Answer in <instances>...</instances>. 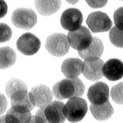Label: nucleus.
<instances>
[{
  "mask_svg": "<svg viewBox=\"0 0 123 123\" xmlns=\"http://www.w3.org/2000/svg\"><path fill=\"white\" fill-rule=\"evenodd\" d=\"M84 84L77 78L64 79L53 87V94L59 99H68L82 96L84 92Z\"/></svg>",
  "mask_w": 123,
  "mask_h": 123,
  "instance_id": "1",
  "label": "nucleus"
},
{
  "mask_svg": "<svg viewBox=\"0 0 123 123\" xmlns=\"http://www.w3.org/2000/svg\"><path fill=\"white\" fill-rule=\"evenodd\" d=\"M87 105L85 100L76 97L71 98L63 105V114L70 122H78L84 118L87 112Z\"/></svg>",
  "mask_w": 123,
  "mask_h": 123,
  "instance_id": "2",
  "label": "nucleus"
},
{
  "mask_svg": "<svg viewBox=\"0 0 123 123\" xmlns=\"http://www.w3.org/2000/svg\"><path fill=\"white\" fill-rule=\"evenodd\" d=\"M46 48L52 55L56 57L65 55L70 49L67 37L62 33L52 34L46 40Z\"/></svg>",
  "mask_w": 123,
  "mask_h": 123,
  "instance_id": "3",
  "label": "nucleus"
},
{
  "mask_svg": "<svg viewBox=\"0 0 123 123\" xmlns=\"http://www.w3.org/2000/svg\"><path fill=\"white\" fill-rule=\"evenodd\" d=\"M11 20L12 24L17 28L29 30L37 24V16L33 10L27 8H18L13 12Z\"/></svg>",
  "mask_w": 123,
  "mask_h": 123,
  "instance_id": "4",
  "label": "nucleus"
},
{
  "mask_svg": "<svg viewBox=\"0 0 123 123\" xmlns=\"http://www.w3.org/2000/svg\"><path fill=\"white\" fill-rule=\"evenodd\" d=\"M68 40L70 46L78 50L85 49L92 42L91 32L85 27H80L75 30L71 31L68 34Z\"/></svg>",
  "mask_w": 123,
  "mask_h": 123,
  "instance_id": "5",
  "label": "nucleus"
},
{
  "mask_svg": "<svg viewBox=\"0 0 123 123\" xmlns=\"http://www.w3.org/2000/svg\"><path fill=\"white\" fill-rule=\"evenodd\" d=\"M86 23L90 30L94 33L106 32L112 26V21L110 17L102 12H94L90 14Z\"/></svg>",
  "mask_w": 123,
  "mask_h": 123,
  "instance_id": "6",
  "label": "nucleus"
},
{
  "mask_svg": "<svg viewBox=\"0 0 123 123\" xmlns=\"http://www.w3.org/2000/svg\"><path fill=\"white\" fill-rule=\"evenodd\" d=\"M30 100L35 106L43 108L51 102L53 95L49 87L44 85L34 87L28 93Z\"/></svg>",
  "mask_w": 123,
  "mask_h": 123,
  "instance_id": "7",
  "label": "nucleus"
},
{
  "mask_svg": "<svg viewBox=\"0 0 123 123\" xmlns=\"http://www.w3.org/2000/svg\"><path fill=\"white\" fill-rule=\"evenodd\" d=\"M41 47L39 38L31 33H26L20 37L17 41V49L25 55H33L38 52Z\"/></svg>",
  "mask_w": 123,
  "mask_h": 123,
  "instance_id": "8",
  "label": "nucleus"
},
{
  "mask_svg": "<svg viewBox=\"0 0 123 123\" xmlns=\"http://www.w3.org/2000/svg\"><path fill=\"white\" fill-rule=\"evenodd\" d=\"M31 111L24 106L13 105L6 115L0 117V123H31Z\"/></svg>",
  "mask_w": 123,
  "mask_h": 123,
  "instance_id": "9",
  "label": "nucleus"
},
{
  "mask_svg": "<svg viewBox=\"0 0 123 123\" xmlns=\"http://www.w3.org/2000/svg\"><path fill=\"white\" fill-rule=\"evenodd\" d=\"M83 19V14L80 10L76 8H70L62 13L60 24L65 30L71 31L81 27Z\"/></svg>",
  "mask_w": 123,
  "mask_h": 123,
  "instance_id": "10",
  "label": "nucleus"
},
{
  "mask_svg": "<svg viewBox=\"0 0 123 123\" xmlns=\"http://www.w3.org/2000/svg\"><path fill=\"white\" fill-rule=\"evenodd\" d=\"M104 62L100 58L98 59H85L83 62V75L87 80L96 81L100 80L103 76L102 67Z\"/></svg>",
  "mask_w": 123,
  "mask_h": 123,
  "instance_id": "11",
  "label": "nucleus"
},
{
  "mask_svg": "<svg viewBox=\"0 0 123 123\" xmlns=\"http://www.w3.org/2000/svg\"><path fill=\"white\" fill-rule=\"evenodd\" d=\"M64 104L59 101L50 102L44 108H43V114L46 123H61L65 120L63 114Z\"/></svg>",
  "mask_w": 123,
  "mask_h": 123,
  "instance_id": "12",
  "label": "nucleus"
},
{
  "mask_svg": "<svg viewBox=\"0 0 123 123\" xmlns=\"http://www.w3.org/2000/svg\"><path fill=\"white\" fill-rule=\"evenodd\" d=\"M87 97L94 105L102 104L109 98V88L105 83L98 82L91 86L87 92Z\"/></svg>",
  "mask_w": 123,
  "mask_h": 123,
  "instance_id": "13",
  "label": "nucleus"
},
{
  "mask_svg": "<svg viewBox=\"0 0 123 123\" xmlns=\"http://www.w3.org/2000/svg\"><path fill=\"white\" fill-rule=\"evenodd\" d=\"M103 75L110 81H117L123 75V62L116 59L108 60L102 67Z\"/></svg>",
  "mask_w": 123,
  "mask_h": 123,
  "instance_id": "14",
  "label": "nucleus"
},
{
  "mask_svg": "<svg viewBox=\"0 0 123 123\" xmlns=\"http://www.w3.org/2000/svg\"><path fill=\"white\" fill-rule=\"evenodd\" d=\"M83 68V62L76 58H70L65 60L61 67L62 72L68 78H76L80 75Z\"/></svg>",
  "mask_w": 123,
  "mask_h": 123,
  "instance_id": "15",
  "label": "nucleus"
},
{
  "mask_svg": "<svg viewBox=\"0 0 123 123\" xmlns=\"http://www.w3.org/2000/svg\"><path fill=\"white\" fill-rule=\"evenodd\" d=\"M104 44L98 38L92 37V42L85 49L78 50L80 57L84 59H98L100 57L104 52Z\"/></svg>",
  "mask_w": 123,
  "mask_h": 123,
  "instance_id": "16",
  "label": "nucleus"
},
{
  "mask_svg": "<svg viewBox=\"0 0 123 123\" xmlns=\"http://www.w3.org/2000/svg\"><path fill=\"white\" fill-rule=\"evenodd\" d=\"M60 0H35V7L40 14L44 16L52 15L60 9Z\"/></svg>",
  "mask_w": 123,
  "mask_h": 123,
  "instance_id": "17",
  "label": "nucleus"
},
{
  "mask_svg": "<svg viewBox=\"0 0 123 123\" xmlns=\"http://www.w3.org/2000/svg\"><path fill=\"white\" fill-rule=\"evenodd\" d=\"M90 110L95 119L100 121L109 119L114 113L113 108L109 100L99 105L91 104L90 105Z\"/></svg>",
  "mask_w": 123,
  "mask_h": 123,
  "instance_id": "18",
  "label": "nucleus"
},
{
  "mask_svg": "<svg viewBox=\"0 0 123 123\" xmlns=\"http://www.w3.org/2000/svg\"><path fill=\"white\" fill-rule=\"evenodd\" d=\"M15 61L16 54L12 48L8 46L0 48V69L11 67Z\"/></svg>",
  "mask_w": 123,
  "mask_h": 123,
  "instance_id": "19",
  "label": "nucleus"
},
{
  "mask_svg": "<svg viewBox=\"0 0 123 123\" xmlns=\"http://www.w3.org/2000/svg\"><path fill=\"white\" fill-rule=\"evenodd\" d=\"M23 89H27V86L24 82L18 79L9 80L6 86V92L9 97L15 92Z\"/></svg>",
  "mask_w": 123,
  "mask_h": 123,
  "instance_id": "20",
  "label": "nucleus"
},
{
  "mask_svg": "<svg viewBox=\"0 0 123 123\" xmlns=\"http://www.w3.org/2000/svg\"><path fill=\"white\" fill-rule=\"evenodd\" d=\"M110 39L111 43L118 48H123V30L114 27L110 30Z\"/></svg>",
  "mask_w": 123,
  "mask_h": 123,
  "instance_id": "21",
  "label": "nucleus"
},
{
  "mask_svg": "<svg viewBox=\"0 0 123 123\" xmlns=\"http://www.w3.org/2000/svg\"><path fill=\"white\" fill-rule=\"evenodd\" d=\"M12 31L6 24H0V43L7 42L12 37Z\"/></svg>",
  "mask_w": 123,
  "mask_h": 123,
  "instance_id": "22",
  "label": "nucleus"
},
{
  "mask_svg": "<svg viewBox=\"0 0 123 123\" xmlns=\"http://www.w3.org/2000/svg\"><path fill=\"white\" fill-rule=\"evenodd\" d=\"M112 98L117 104H123V83L115 86L111 91Z\"/></svg>",
  "mask_w": 123,
  "mask_h": 123,
  "instance_id": "23",
  "label": "nucleus"
},
{
  "mask_svg": "<svg viewBox=\"0 0 123 123\" xmlns=\"http://www.w3.org/2000/svg\"><path fill=\"white\" fill-rule=\"evenodd\" d=\"M114 19L116 27L123 30V7H121L115 12Z\"/></svg>",
  "mask_w": 123,
  "mask_h": 123,
  "instance_id": "24",
  "label": "nucleus"
},
{
  "mask_svg": "<svg viewBox=\"0 0 123 123\" xmlns=\"http://www.w3.org/2000/svg\"><path fill=\"white\" fill-rule=\"evenodd\" d=\"M86 3L92 8H100L107 3L108 0H86Z\"/></svg>",
  "mask_w": 123,
  "mask_h": 123,
  "instance_id": "25",
  "label": "nucleus"
},
{
  "mask_svg": "<svg viewBox=\"0 0 123 123\" xmlns=\"http://www.w3.org/2000/svg\"><path fill=\"white\" fill-rule=\"evenodd\" d=\"M7 106V99L3 94L0 93V115H2L5 112Z\"/></svg>",
  "mask_w": 123,
  "mask_h": 123,
  "instance_id": "26",
  "label": "nucleus"
},
{
  "mask_svg": "<svg viewBox=\"0 0 123 123\" xmlns=\"http://www.w3.org/2000/svg\"><path fill=\"white\" fill-rule=\"evenodd\" d=\"M7 12V5L4 0H0V18L4 17Z\"/></svg>",
  "mask_w": 123,
  "mask_h": 123,
  "instance_id": "27",
  "label": "nucleus"
},
{
  "mask_svg": "<svg viewBox=\"0 0 123 123\" xmlns=\"http://www.w3.org/2000/svg\"><path fill=\"white\" fill-rule=\"evenodd\" d=\"M65 1L71 4H75L79 1V0H65Z\"/></svg>",
  "mask_w": 123,
  "mask_h": 123,
  "instance_id": "28",
  "label": "nucleus"
}]
</instances>
